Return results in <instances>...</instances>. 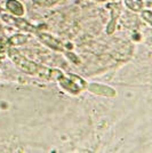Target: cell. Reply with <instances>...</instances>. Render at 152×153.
Returning a JSON list of instances; mask_svg holds the SVG:
<instances>
[{
    "label": "cell",
    "instance_id": "obj_1",
    "mask_svg": "<svg viewBox=\"0 0 152 153\" xmlns=\"http://www.w3.org/2000/svg\"><path fill=\"white\" fill-rule=\"evenodd\" d=\"M8 55L12 58L15 65L19 66V70H22L25 73L32 74V76H49V69H46L44 66H40L34 62H31L29 59H26L25 57H23L15 49H9L8 51Z\"/></svg>",
    "mask_w": 152,
    "mask_h": 153
},
{
    "label": "cell",
    "instance_id": "obj_2",
    "mask_svg": "<svg viewBox=\"0 0 152 153\" xmlns=\"http://www.w3.org/2000/svg\"><path fill=\"white\" fill-rule=\"evenodd\" d=\"M1 17L4 21H6L7 23H9V24H12V25L16 26V27H19L21 30H24V31H28V32H32V33H37L38 30H37V27H34L33 25H31L29 22H26L24 19H22L19 16H9V15H5V14H2L1 15Z\"/></svg>",
    "mask_w": 152,
    "mask_h": 153
},
{
    "label": "cell",
    "instance_id": "obj_3",
    "mask_svg": "<svg viewBox=\"0 0 152 153\" xmlns=\"http://www.w3.org/2000/svg\"><path fill=\"white\" fill-rule=\"evenodd\" d=\"M57 82L60 83L65 90H68L69 93H71L72 95H77V94H79L81 91V88L76 82H73L69 76H61L57 79Z\"/></svg>",
    "mask_w": 152,
    "mask_h": 153
},
{
    "label": "cell",
    "instance_id": "obj_4",
    "mask_svg": "<svg viewBox=\"0 0 152 153\" xmlns=\"http://www.w3.org/2000/svg\"><path fill=\"white\" fill-rule=\"evenodd\" d=\"M88 89L96 95L108 96V97L115 96V90L109 86H104V85H100V83H90L88 86Z\"/></svg>",
    "mask_w": 152,
    "mask_h": 153
},
{
    "label": "cell",
    "instance_id": "obj_5",
    "mask_svg": "<svg viewBox=\"0 0 152 153\" xmlns=\"http://www.w3.org/2000/svg\"><path fill=\"white\" fill-rule=\"evenodd\" d=\"M37 34H38L39 38H40V40L44 44H46L48 47H51V48L55 49V51H63L64 49L63 45L61 44V41L56 40L54 37H51L49 34H46V33H40V32H37Z\"/></svg>",
    "mask_w": 152,
    "mask_h": 153
},
{
    "label": "cell",
    "instance_id": "obj_6",
    "mask_svg": "<svg viewBox=\"0 0 152 153\" xmlns=\"http://www.w3.org/2000/svg\"><path fill=\"white\" fill-rule=\"evenodd\" d=\"M5 8L15 16L21 17L22 15H24V7L17 0H7L5 2Z\"/></svg>",
    "mask_w": 152,
    "mask_h": 153
},
{
    "label": "cell",
    "instance_id": "obj_7",
    "mask_svg": "<svg viewBox=\"0 0 152 153\" xmlns=\"http://www.w3.org/2000/svg\"><path fill=\"white\" fill-rule=\"evenodd\" d=\"M112 7V19H111V22L109 23L108 27H107V31H108L109 34H111L112 32L115 30V23H117V19H118V16L120 14V6H111Z\"/></svg>",
    "mask_w": 152,
    "mask_h": 153
},
{
    "label": "cell",
    "instance_id": "obj_8",
    "mask_svg": "<svg viewBox=\"0 0 152 153\" xmlns=\"http://www.w3.org/2000/svg\"><path fill=\"white\" fill-rule=\"evenodd\" d=\"M125 4H126V6L128 7L129 9H132L134 12H139V10H142V9H143V6H144V4H143L142 0H125Z\"/></svg>",
    "mask_w": 152,
    "mask_h": 153
},
{
    "label": "cell",
    "instance_id": "obj_9",
    "mask_svg": "<svg viewBox=\"0 0 152 153\" xmlns=\"http://www.w3.org/2000/svg\"><path fill=\"white\" fill-rule=\"evenodd\" d=\"M26 39H28V37L23 36V34H16V36H14V37H12V38L9 39V42L12 45H15V46L23 45L26 41Z\"/></svg>",
    "mask_w": 152,
    "mask_h": 153
},
{
    "label": "cell",
    "instance_id": "obj_10",
    "mask_svg": "<svg viewBox=\"0 0 152 153\" xmlns=\"http://www.w3.org/2000/svg\"><path fill=\"white\" fill-rule=\"evenodd\" d=\"M142 17L145 19L149 24H151L152 23V13L150 12V10H143V13H142Z\"/></svg>",
    "mask_w": 152,
    "mask_h": 153
},
{
    "label": "cell",
    "instance_id": "obj_11",
    "mask_svg": "<svg viewBox=\"0 0 152 153\" xmlns=\"http://www.w3.org/2000/svg\"><path fill=\"white\" fill-rule=\"evenodd\" d=\"M68 56H69V57H71V59H72V61H73V62H76V63H79V61H78V59H76V56H75V55H72V54H68Z\"/></svg>",
    "mask_w": 152,
    "mask_h": 153
}]
</instances>
